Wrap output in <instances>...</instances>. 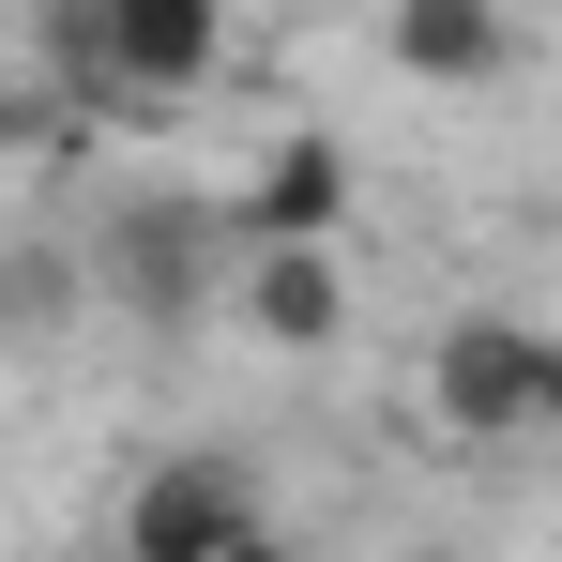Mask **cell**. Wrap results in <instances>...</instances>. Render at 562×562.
<instances>
[{"label": "cell", "instance_id": "cell-1", "mask_svg": "<svg viewBox=\"0 0 562 562\" xmlns=\"http://www.w3.org/2000/svg\"><path fill=\"white\" fill-rule=\"evenodd\" d=\"M244 274V228H228V198H183V183H137L92 213V304L106 319H137V335H198L213 304Z\"/></svg>", "mask_w": 562, "mask_h": 562}, {"label": "cell", "instance_id": "cell-2", "mask_svg": "<svg viewBox=\"0 0 562 562\" xmlns=\"http://www.w3.org/2000/svg\"><path fill=\"white\" fill-rule=\"evenodd\" d=\"M228 61H244V15H228V0H106L77 92L92 106H198Z\"/></svg>", "mask_w": 562, "mask_h": 562}, {"label": "cell", "instance_id": "cell-3", "mask_svg": "<svg viewBox=\"0 0 562 562\" xmlns=\"http://www.w3.org/2000/svg\"><path fill=\"white\" fill-rule=\"evenodd\" d=\"M548 350H562V335H532L517 304H471V319H441V350H426V411H441L457 441H532Z\"/></svg>", "mask_w": 562, "mask_h": 562}, {"label": "cell", "instance_id": "cell-4", "mask_svg": "<svg viewBox=\"0 0 562 562\" xmlns=\"http://www.w3.org/2000/svg\"><path fill=\"white\" fill-rule=\"evenodd\" d=\"M274 532V486L228 457V441H198V457H153L122 486V548L137 562H213V548H259Z\"/></svg>", "mask_w": 562, "mask_h": 562}, {"label": "cell", "instance_id": "cell-5", "mask_svg": "<svg viewBox=\"0 0 562 562\" xmlns=\"http://www.w3.org/2000/svg\"><path fill=\"white\" fill-rule=\"evenodd\" d=\"M350 198H366L350 137H335V122H289L274 153L228 183V228H244V244H350Z\"/></svg>", "mask_w": 562, "mask_h": 562}, {"label": "cell", "instance_id": "cell-6", "mask_svg": "<svg viewBox=\"0 0 562 562\" xmlns=\"http://www.w3.org/2000/svg\"><path fill=\"white\" fill-rule=\"evenodd\" d=\"M228 304H244L259 350H335L350 335V244H244Z\"/></svg>", "mask_w": 562, "mask_h": 562}, {"label": "cell", "instance_id": "cell-7", "mask_svg": "<svg viewBox=\"0 0 562 562\" xmlns=\"http://www.w3.org/2000/svg\"><path fill=\"white\" fill-rule=\"evenodd\" d=\"M380 46L426 92H502L517 77V0H380Z\"/></svg>", "mask_w": 562, "mask_h": 562}, {"label": "cell", "instance_id": "cell-8", "mask_svg": "<svg viewBox=\"0 0 562 562\" xmlns=\"http://www.w3.org/2000/svg\"><path fill=\"white\" fill-rule=\"evenodd\" d=\"M77 319H106L92 304V228H15V244H0V350L46 366Z\"/></svg>", "mask_w": 562, "mask_h": 562}, {"label": "cell", "instance_id": "cell-9", "mask_svg": "<svg viewBox=\"0 0 562 562\" xmlns=\"http://www.w3.org/2000/svg\"><path fill=\"white\" fill-rule=\"evenodd\" d=\"M532 441H562V350H548V411H532Z\"/></svg>", "mask_w": 562, "mask_h": 562}]
</instances>
